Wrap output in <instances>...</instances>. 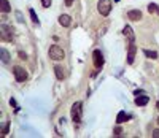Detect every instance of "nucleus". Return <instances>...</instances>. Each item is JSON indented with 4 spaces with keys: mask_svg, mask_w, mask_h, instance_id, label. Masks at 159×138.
<instances>
[{
    "mask_svg": "<svg viewBox=\"0 0 159 138\" xmlns=\"http://www.w3.org/2000/svg\"><path fill=\"white\" fill-rule=\"evenodd\" d=\"M70 116H72V121L75 124H80L81 122V116H83V103L81 102H75L72 109H70Z\"/></svg>",
    "mask_w": 159,
    "mask_h": 138,
    "instance_id": "nucleus-1",
    "label": "nucleus"
},
{
    "mask_svg": "<svg viewBox=\"0 0 159 138\" xmlns=\"http://www.w3.org/2000/svg\"><path fill=\"white\" fill-rule=\"evenodd\" d=\"M49 57H51L52 60H62V59L65 57V52H64V49H62L61 46L52 45V46L49 48Z\"/></svg>",
    "mask_w": 159,
    "mask_h": 138,
    "instance_id": "nucleus-2",
    "label": "nucleus"
},
{
    "mask_svg": "<svg viewBox=\"0 0 159 138\" xmlns=\"http://www.w3.org/2000/svg\"><path fill=\"white\" fill-rule=\"evenodd\" d=\"M97 10H99V13L102 16H108L110 11H111V2L110 0H99Z\"/></svg>",
    "mask_w": 159,
    "mask_h": 138,
    "instance_id": "nucleus-3",
    "label": "nucleus"
},
{
    "mask_svg": "<svg viewBox=\"0 0 159 138\" xmlns=\"http://www.w3.org/2000/svg\"><path fill=\"white\" fill-rule=\"evenodd\" d=\"M13 75H15L18 82H24L25 79H27V76H29L27 72H25V68H22V67H15L13 68Z\"/></svg>",
    "mask_w": 159,
    "mask_h": 138,
    "instance_id": "nucleus-4",
    "label": "nucleus"
},
{
    "mask_svg": "<svg viewBox=\"0 0 159 138\" xmlns=\"http://www.w3.org/2000/svg\"><path fill=\"white\" fill-rule=\"evenodd\" d=\"M92 60H94V65L97 70H100V68L103 67V56H102V52L99 49L94 51V54H92Z\"/></svg>",
    "mask_w": 159,
    "mask_h": 138,
    "instance_id": "nucleus-5",
    "label": "nucleus"
},
{
    "mask_svg": "<svg viewBox=\"0 0 159 138\" xmlns=\"http://www.w3.org/2000/svg\"><path fill=\"white\" fill-rule=\"evenodd\" d=\"M135 54H137V46L134 43H130L129 45V49H127V64H134Z\"/></svg>",
    "mask_w": 159,
    "mask_h": 138,
    "instance_id": "nucleus-6",
    "label": "nucleus"
},
{
    "mask_svg": "<svg viewBox=\"0 0 159 138\" xmlns=\"http://www.w3.org/2000/svg\"><path fill=\"white\" fill-rule=\"evenodd\" d=\"M142 11L140 10H130V11H127V18L130 19V21H140L142 19Z\"/></svg>",
    "mask_w": 159,
    "mask_h": 138,
    "instance_id": "nucleus-7",
    "label": "nucleus"
},
{
    "mask_svg": "<svg viewBox=\"0 0 159 138\" xmlns=\"http://www.w3.org/2000/svg\"><path fill=\"white\" fill-rule=\"evenodd\" d=\"M123 33H124V35H126V38L129 40V43H134L135 35H134V30H132V27H130V25H126V27H124Z\"/></svg>",
    "mask_w": 159,
    "mask_h": 138,
    "instance_id": "nucleus-8",
    "label": "nucleus"
},
{
    "mask_svg": "<svg viewBox=\"0 0 159 138\" xmlns=\"http://www.w3.org/2000/svg\"><path fill=\"white\" fill-rule=\"evenodd\" d=\"M2 30H3V33H2V38L5 40V41H11L13 40V33H11V27H7V25H3L2 27Z\"/></svg>",
    "mask_w": 159,
    "mask_h": 138,
    "instance_id": "nucleus-9",
    "label": "nucleus"
},
{
    "mask_svg": "<svg viewBox=\"0 0 159 138\" xmlns=\"http://www.w3.org/2000/svg\"><path fill=\"white\" fill-rule=\"evenodd\" d=\"M148 102H150V97H148V95H137V97H135L137 106H145Z\"/></svg>",
    "mask_w": 159,
    "mask_h": 138,
    "instance_id": "nucleus-10",
    "label": "nucleus"
},
{
    "mask_svg": "<svg viewBox=\"0 0 159 138\" xmlns=\"http://www.w3.org/2000/svg\"><path fill=\"white\" fill-rule=\"evenodd\" d=\"M70 22H72V18H70L69 15H61V16H59V24H61L62 27H69Z\"/></svg>",
    "mask_w": 159,
    "mask_h": 138,
    "instance_id": "nucleus-11",
    "label": "nucleus"
},
{
    "mask_svg": "<svg viewBox=\"0 0 159 138\" xmlns=\"http://www.w3.org/2000/svg\"><path fill=\"white\" fill-rule=\"evenodd\" d=\"M127 119H130V116H129L127 113H124V111H119L118 116H116V122H118V124H123V122H126Z\"/></svg>",
    "mask_w": 159,
    "mask_h": 138,
    "instance_id": "nucleus-12",
    "label": "nucleus"
},
{
    "mask_svg": "<svg viewBox=\"0 0 159 138\" xmlns=\"http://www.w3.org/2000/svg\"><path fill=\"white\" fill-rule=\"evenodd\" d=\"M54 73H56V78H57V79H64V78H65L64 68H62L61 65H56V67H54Z\"/></svg>",
    "mask_w": 159,
    "mask_h": 138,
    "instance_id": "nucleus-13",
    "label": "nucleus"
},
{
    "mask_svg": "<svg viewBox=\"0 0 159 138\" xmlns=\"http://www.w3.org/2000/svg\"><path fill=\"white\" fill-rule=\"evenodd\" d=\"M143 52H145V56H147V57H150V59H157V52H156V51H150V49H145Z\"/></svg>",
    "mask_w": 159,
    "mask_h": 138,
    "instance_id": "nucleus-14",
    "label": "nucleus"
},
{
    "mask_svg": "<svg viewBox=\"0 0 159 138\" xmlns=\"http://www.w3.org/2000/svg\"><path fill=\"white\" fill-rule=\"evenodd\" d=\"M2 60H3V64L10 62V54H8V51L5 48H2Z\"/></svg>",
    "mask_w": 159,
    "mask_h": 138,
    "instance_id": "nucleus-15",
    "label": "nucleus"
},
{
    "mask_svg": "<svg viewBox=\"0 0 159 138\" xmlns=\"http://www.w3.org/2000/svg\"><path fill=\"white\" fill-rule=\"evenodd\" d=\"M148 11L150 13H154V15H159V7L156 3H150L148 5Z\"/></svg>",
    "mask_w": 159,
    "mask_h": 138,
    "instance_id": "nucleus-16",
    "label": "nucleus"
},
{
    "mask_svg": "<svg viewBox=\"0 0 159 138\" xmlns=\"http://www.w3.org/2000/svg\"><path fill=\"white\" fill-rule=\"evenodd\" d=\"M11 8H10V3H8V0H2V11L3 13H8Z\"/></svg>",
    "mask_w": 159,
    "mask_h": 138,
    "instance_id": "nucleus-17",
    "label": "nucleus"
},
{
    "mask_svg": "<svg viewBox=\"0 0 159 138\" xmlns=\"http://www.w3.org/2000/svg\"><path fill=\"white\" fill-rule=\"evenodd\" d=\"M8 130H10V122L3 124V127H2V136H5V135L8 133Z\"/></svg>",
    "mask_w": 159,
    "mask_h": 138,
    "instance_id": "nucleus-18",
    "label": "nucleus"
},
{
    "mask_svg": "<svg viewBox=\"0 0 159 138\" xmlns=\"http://www.w3.org/2000/svg\"><path fill=\"white\" fill-rule=\"evenodd\" d=\"M29 13H30V16H32V21H34V24H38V18H37V15H35V11L30 8V10H29Z\"/></svg>",
    "mask_w": 159,
    "mask_h": 138,
    "instance_id": "nucleus-19",
    "label": "nucleus"
},
{
    "mask_svg": "<svg viewBox=\"0 0 159 138\" xmlns=\"http://www.w3.org/2000/svg\"><path fill=\"white\" fill-rule=\"evenodd\" d=\"M42 5H43L45 8H49V7H51V0H42Z\"/></svg>",
    "mask_w": 159,
    "mask_h": 138,
    "instance_id": "nucleus-20",
    "label": "nucleus"
},
{
    "mask_svg": "<svg viewBox=\"0 0 159 138\" xmlns=\"http://www.w3.org/2000/svg\"><path fill=\"white\" fill-rule=\"evenodd\" d=\"M10 103H11L13 106H15V111H19V106L16 105V102H15V99H10Z\"/></svg>",
    "mask_w": 159,
    "mask_h": 138,
    "instance_id": "nucleus-21",
    "label": "nucleus"
},
{
    "mask_svg": "<svg viewBox=\"0 0 159 138\" xmlns=\"http://www.w3.org/2000/svg\"><path fill=\"white\" fill-rule=\"evenodd\" d=\"M123 133V130H121V127H115V135L118 136V135H121Z\"/></svg>",
    "mask_w": 159,
    "mask_h": 138,
    "instance_id": "nucleus-22",
    "label": "nucleus"
},
{
    "mask_svg": "<svg viewBox=\"0 0 159 138\" xmlns=\"http://www.w3.org/2000/svg\"><path fill=\"white\" fill-rule=\"evenodd\" d=\"M73 2H75V0H65V5H67V7H72Z\"/></svg>",
    "mask_w": 159,
    "mask_h": 138,
    "instance_id": "nucleus-23",
    "label": "nucleus"
},
{
    "mask_svg": "<svg viewBox=\"0 0 159 138\" xmlns=\"http://www.w3.org/2000/svg\"><path fill=\"white\" fill-rule=\"evenodd\" d=\"M153 136H154V138H159V129H156V130L153 132Z\"/></svg>",
    "mask_w": 159,
    "mask_h": 138,
    "instance_id": "nucleus-24",
    "label": "nucleus"
},
{
    "mask_svg": "<svg viewBox=\"0 0 159 138\" xmlns=\"http://www.w3.org/2000/svg\"><path fill=\"white\" fill-rule=\"evenodd\" d=\"M19 59H27V57H25V54H24L22 51H19Z\"/></svg>",
    "mask_w": 159,
    "mask_h": 138,
    "instance_id": "nucleus-25",
    "label": "nucleus"
},
{
    "mask_svg": "<svg viewBox=\"0 0 159 138\" xmlns=\"http://www.w3.org/2000/svg\"><path fill=\"white\" fill-rule=\"evenodd\" d=\"M156 108H157V109H159V102H157V103H156Z\"/></svg>",
    "mask_w": 159,
    "mask_h": 138,
    "instance_id": "nucleus-26",
    "label": "nucleus"
},
{
    "mask_svg": "<svg viewBox=\"0 0 159 138\" xmlns=\"http://www.w3.org/2000/svg\"><path fill=\"white\" fill-rule=\"evenodd\" d=\"M156 122H157V126H159V118H157V119H156Z\"/></svg>",
    "mask_w": 159,
    "mask_h": 138,
    "instance_id": "nucleus-27",
    "label": "nucleus"
}]
</instances>
